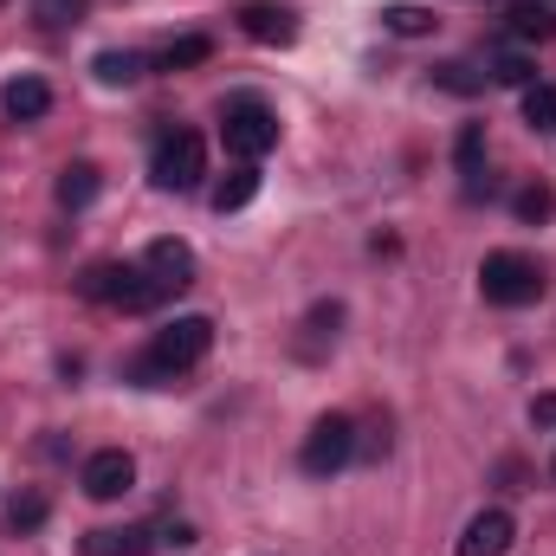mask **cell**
<instances>
[{"label":"cell","mask_w":556,"mask_h":556,"mask_svg":"<svg viewBox=\"0 0 556 556\" xmlns=\"http://www.w3.org/2000/svg\"><path fill=\"white\" fill-rule=\"evenodd\" d=\"M207 59H214V39H207V33H181V39H168L149 65H155V72H188V65H207Z\"/></svg>","instance_id":"15"},{"label":"cell","mask_w":556,"mask_h":556,"mask_svg":"<svg viewBox=\"0 0 556 556\" xmlns=\"http://www.w3.org/2000/svg\"><path fill=\"white\" fill-rule=\"evenodd\" d=\"M525 124H531L538 137L556 130V85H525Z\"/></svg>","instance_id":"20"},{"label":"cell","mask_w":556,"mask_h":556,"mask_svg":"<svg viewBox=\"0 0 556 556\" xmlns=\"http://www.w3.org/2000/svg\"><path fill=\"white\" fill-rule=\"evenodd\" d=\"M78 485H85V498H98V505H111V498H124V492L137 485V459H130L124 446H98V453L85 459V472H78Z\"/></svg>","instance_id":"7"},{"label":"cell","mask_w":556,"mask_h":556,"mask_svg":"<svg viewBox=\"0 0 556 556\" xmlns=\"http://www.w3.org/2000/svg\"><path fill=\"white\" fill-rule=\"evenodd\" d=\"M98 188H104V175H98L91 162H65V168H59V181H52L59 207H72V214H78V207H91V201H98Z\"/></svg>","instance_id":"13"},{"label":"cell","mask_w":556,"mask_h":556,"mask_svg":"<svg viewBox=\"0 0 556 556\" xmlns=\"http://www.w3.org/2000/svg\"><path fill=\"white\" fill-rule=\"evenodd\" d=\"M149 551H155V538L142 525H111V531L85 538V556H149Z\"/></svg>","instance_id":"14"},{"label":"cell","mask_w":556,"mask_h":556,"mask_svg":"<svg viewBox=\"0 0 556 556\" xmlns=\"http://www.w3.org/2000/svg\"><path fill=\"white\" fill-rule=\"evenodd\" d=\"M220 142H227V155L260 162L266 149H278V111L260 91H233V98L220 104Z\"/></svg>","instance_id":"1"},{"label":"cell","mask_w":556,"mask_h":556,"mask_svg":"<svg viewBox=\"0 0 556 556\" xmlns=\"http://www.w3.org/2000/svg\"><path fill=\"white\" fill-rule=\"evenodd\" d=\"M511 207H518V220H551L556 194H551V188H518V201H511Z\"/></svg>","instance_id":"25"},{"label":"cell","mask_w":556,"mask_h":556,"mask_svg":"<svg viewBox=\"0 0 556 556\" xmlns=\"http://www.w3.org/2000/svg\"><path fill=\"white\" fill-rule=\"evenodd\" d=\"M46 511H52V505H46L39 492H20V498L7 505V531H13V538H26V531H39V525H46Z\"/></svg>","instance_id":"21"},{"label":"cell","mask_w":556,"mask_h":556,"mask_svg":"<svg viewBox=\"0 0 556 556\" xmlns=\"http://www.w3.org/2000/svg\"><path fill=\"white\" fill-rule=\"evenodd\" d=\"M531 420H538V427H556V395H538V402H531Z\"/></svg>","instance_id":"27"},{"label":"cell","mask_w":556,"mask_h":556,"mask_svg":"<svg viewBox=\"0 0 556 556\" xmlns=\"http://www.w3.org/2000/svg\"><path fill=\"white\" fill-rule=\"evenodd\" d=\"M0 111H7L13 124H39V117L52 111V85L33 78V72H20V78H7V91H0Z\"/></svg>","instance_id":"11"},{"label":"cell","mask_w":556,"mask_h":556,"mask_svg":"<svg viewBox=\"0 0 556 556\" xmlns=\"http://www.w3.org/2000/svg\"><path fill=\"white\" fill-rule=\"evenodd\" d=\"M505 33H511L518 46H544V39H556V7L551 0H518V7L505 13Z\"/></svg>","instance_id":"12"},{"label":"cell","mask_w":556,"mask_h":556,"mask_svg":"<svg viewBox=\"0 0 556 556\" xmlns=\"http://www.w3.org/2000/svg\"><path fill=\"white\" fill-rule=\"evenodd\" d=\"M240 33H247L253 46H291V39H298V13L278 7V0H247V7H240Z\"/></svg>","instance_id":"10"},{"label":"cell","mask_w":556,"mask_h":556,"mask_svg":"<svg viewBox=\"0 0 556 556\" xmlns=\"http://www.w3.org/2000/svg\"><path fill=\"white\" fill-rule=\"evenodd\" d=\"M479 291H485V304H498V311H525V304L544 298V266H538L531 253H485Z\"/></svg>","instance_id":"2"},{"label":"cell","mask_w":556,"mask_h":556,"mask_svg":"<svg viewBox=\"0 0 556 556\" xmlns=\"http://www.w3.org/2000/svg\"><path fill=\"white\" fill-rule=\"evenodd\" d=\"M453 162H459V175H479L485 168V124H466L453 137Z\"/></svg>","instance_id":"22"},{"label":"cell","mask_w":556,"mask_h":556,"mask_svg":"<svg viewBox=\"0 0 556 556\" xmlns=\"http://www.w3.org/2000/svg\"><path fill=\"white\" fill-rule=\"evenodd\" d=\"M214 350V317H201V311H188V317H168L155 337H149V363H162L168 376H188L201 356Z\"/></svg>","instance_id":"4"},{"label":"cell","mask_w":556,"mask_h":556,"mask_svg":"<svg viewBox=\"0 0 556 556\" xmlns=\"http://www.w3.org/2000/svg\"><path fill=\"white\" fill-rule=\"evenodd\" d=\"M337 324H343V304L330 298V304H317V311H311V324H304V330H317V337H337Z\"/></svg>","instance_id":"26"},{"label":"cell","mask_w":556,"mask_h":556,"mask_svg":"<svg viewBox=\"0 0 556 556\" xmlns=\"http://www.w3.org/2000/svg\"><path fill=\"white\" fill-rule=\"evenodd\" d=\"M142 273L155 278L162 291H188L194 285V247L188 240H149L142 247Z\"/></svg>","instance_id":"9"},{"label":"cell","mask_w":556,"mask_h":556,"mask_svg":"<svg viewBox=\"0 0 556 556\" xmlns=\"http://www.w3.org/2000/svg\"><path fill=\"white\" fill-rule=\"evenodd\" d=\"M492 78L525 91V85H538V65H531V52H525V46H505V52L492 59Z\"/></svg>","instance_id":"19"},{"label":"cell","mask_w":556,"mask_h":556,"mask_svg":"<svg viewBox=\"0 0 556 556\" xmlns=\"http://www.w3.org/2000/svg\"><path fill=\"white\" fill-rule=\"evenodd\" d=\"M98 85H137L142 72H149V59L142 52H98Z\"/></svg>","instance_id":"17"},{"label":"cell","mask_w":556,"mask_h":556,"mask_svg":"<svg viewBox=\"0 0 556 556\" xmlns=\"http://www.w3.org/2000/svg\"><path fill=\"white\" fill-rule=\"evenodd\" d=\"M356 446H363V453H369V459H382V453H389V433H382V427H376V433H369V440H356Z\"/></svg>","instance_id":"28"},{"label":"cell","mask_w":556,"mask_h":556,"mask_svg":"<svg viewBox=\"0 0 556 556\" xmlns=\"http://www.w3.org/2000/svg\"><path fill=\"white\" fill-rule=\"evenodd\" d=\"M350 459H356V420L350 415L311 420V433H304V446H298V466H304L311 479H330V472H343Z\"/></svg>","instance_id":"6"},{"label":"cell","mask_w":556,"mask_h":556,"mask_svg":"<svg viewBox=\"0 0 556 556\" xmlns=\"http://www.w3.org/2000/svg\"><path fill=\"white\" fill-rule=\"evenodd\" d=\"M91 13V0H33V20L39 26H78Z\"/></svg>","instance_id":"24"},{"label":"cell","mask_w":556,"mask_h":556,"mask_svg":"<svg viewBox=\"0 0 556 556\" xmlns=\"http://www.w3.org/2000/svg\"><path fill=\"white\" fill-rule=\"evenodd\" d=\"M201 175H207V142L194 137V130H168V137L155 142L149 181L162 194H188V188H201Z\"/></svg>","instance_id":"5"},{"label":"cell","mask_w":556,"mask_h":556,"mask_svg":"<svg viewBox=\"0 0 556 556\" xmlns=\"http://www.w3.org/2000/svg\"><path fill=\"white\" fill-rule=\"evenodd\" d=\"M253 194H260V168H253V162H240V168H227V175L214 181V214H240Z\"/></svg>","instance_id":"16"},{"label":"cell","mask_w":556,"mask_h":556,"mask_svg":"<svg viewBox=\"0 0 556 556\" xmlns=\"http://www.w3.org/2000/svg\"><path fill=\"white\" fill-rule=\"evenodd\" d=\"M511 538H518L511 511L485 505L479 518H466V531H459V544H453V556H505V551H511Z\"/></svg>","instance_id":"8"},{"label":"cell","mask_w":556,"mask_h":556,"mask_svg":"<svg viewBox=\"0 0 556 556\" xmlns=\"http://www.w3.org/2000/svg\"><path fill=\"white\" fill-rule=\"evenodd\" d=\"M78 291L91 298V304H117V311H155L168 291L155 285V278L137 266H124V260H104V266H91V273L78 278Z\"/></svg>","instance_id":"3"},{"label":"cell","mask_w":556,"mask_h":556,"mask_svg":"<svg viewBox=\"0 0 556 556\" xmlns=\"http://www.w3.org/2000/svg\"><path fill=\"white\" fill-rule=\"evenodd\" d=\"M382 26H389L395 39H420V33H433V13L415 7V0H395V7H382Z\"/></svg>","instance_id":"18"},{"label":"cell","mask_w":556,"mask_h":556,"mask_svg":"<svg viewBox=\"0 0 556 556\" xmlns=\"http://www.w3.org/2000/svg\"><path fill=\"white\" fill-rule=\"evenodd\" d=\"M433 85H440V91H459V98H472V91H485V78H479L472 65H459V59H446V65H433Z\"/></svg>","instance_id":"23"}]
</instances>
